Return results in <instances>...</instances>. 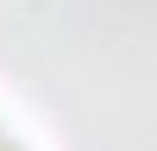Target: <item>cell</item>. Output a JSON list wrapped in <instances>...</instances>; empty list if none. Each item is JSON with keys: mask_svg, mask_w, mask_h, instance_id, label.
I'll return each instance as SVG.
<instances>
[{"mask_svg": "<svg viewBox=\"0 0 157 151\" xmlns=\"http://www.w3.org/2000/svg\"><path fill=\"white\" fill-rule=\"evenodd\" d=\"M0 151H32V145H25V138H19V126L6 120V113H0Z\"/></svg>", "mask_w": 157, "mask_h": 151, "instance_id": "6da1fadb", "label": "cell"}]
</instances>
